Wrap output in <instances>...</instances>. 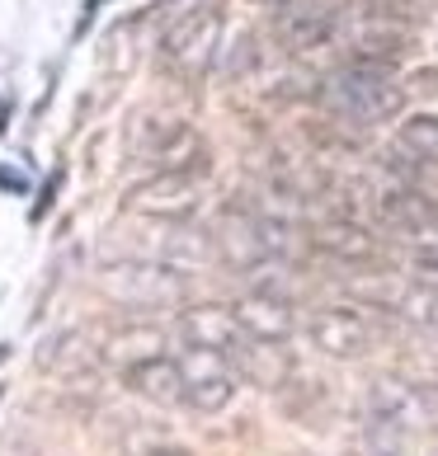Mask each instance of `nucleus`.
Masks as SVG:
<instances>
[{
  "label": "nucleus",
  "mask_w": 438,
  "mask_h": 456,
  "mask_svg": "<svg viewBox=\"0 0 438 456\" xmlns=\"http://www.w3.org/2000/svg\"><path fill=\"white\" fill-rule=\"evenodd\" d=\"M326 104L340 118H349V123H386V118L401 113V90L386 80V71L353 61V66L330 76Z\"/></svg>",
  "instance_id": "obj_1"
},
{
  "label": "nucleus",
  "mask_w": 438,
  "mask_h": 456,
  "mask_svg": "<svg viewBox=\"0 0 438 456\" xmlns=\"http://www.w3.org/2000/svg\"><path fill=\"white\" fill-rule=\"evenodd\" d=\"M179 362V377H184V404L198 414H217V410H227L231 395H236V367L222 358V353H212V348H198L189 344L184 348V358Z\"/></svg>",
  "instance_id": "obj_2"
},
{
  "label": "nucleus",
  "mask_w": 438,
  "mask_h": 456,
  "mask_svg": "<svg viewBox=\"0 0 438 456\" xmlns=\"http://www.w3.org/2000/svg\"><path fill=\"white\" fill-rule=\"evenodd\" d=\"M217 43H222V20H217V10L198 5L165 33V61H170V71L194 80V76H203L212 66Z\"/></svg>",
  "instance_id": "obj_3"
},
{
  "label": "nucleus",
  "mask_w": 438,
  "mask_h": 456,
  "mask_svg": "<svg viewBox=\"0 0 438 456\" xmlns=\"http://www.w3.org/2000/svg\"><path fill=\"white\" fill-rule=\"evenodd\" d=\"M307 339L330 358H359L373 344V325L353 306H321L307 320Z\"/></svg>",
  "instance_id": "obj_4"
},
{
  "label": "nucleus",
  "mask_w": 438,
  "mask_h": 456,
  "mask_svg": "<svg viewBox=\"0 0 438 456\" xmlns=\"http://www.w3.org/2000/svg\"><path fill=\"white\" fill-rule=\"evenodd\" d=\"M109 297L128 301V306H161V301L179 297V278L170 268H151V264H113L104 268Z\"/></svg>",
  "instance_id": "obj_5"
},
{
  "label": "nucleus",
  "mask_w": 438,
  "mask_h": 456,
  "mask_svg": "<svg viewBox=\"0 0 438 456\" xmlns=\"http://www.w3.org/2000/svg\"><path fill=\"white\" fill-rule=\"evenodd\" d=\"M231 320H236V330H241L250 344H283V339L293 334L288 301H278V297H269V292L241 297V301L231 306Z\"/></svg>",
  "instance_id": "obj_6"
},
{
  "label": "nucleus",
  "mask_w": 438,
  "mask_h": 456,
  "mask_svg": "<svg viewBox=\"0 0 438 456\" xmlns=\"http://www.w3.org/2000/svg\"><path fill=\"white\" fill-rule=\"evenodd\" d=\"M123 386L132 395H142L151 404H179L184 400V377L175 358H161V353H146V358L123 367Z\"/></svg>",
  "instance_id": "obj_7"
},
{
  "label": "nucleus",
  "mask_w": 438,
  "mask_h": 456,
  "mask_svg": "<svg viewBox=\"0 0 438 456\" xmlns=\"http://www.w3.org/2000/svg\"><path fill=\"white\" fill-rule=\"evenodd\" d=\"M132 208L146 216H184L194 208V179L184 170H161L142 189H132Z\"/></svg>",
  "instance_id": "obj_8"
},
{
  "label": "nucleus",
  "mask_w": 438,
  "mask_h": 456,
  "mask_svg": "<svg viewBox=\"0 0 438 456\" xmlns=\"http://www.w3.org/2000/svg\"><path fill=\"white\" fill-rule=\"evenodd\" d=\"M179 325H184V339L189 344L212 348V353H222V358H231V353L245 344V334L236 330L231 311H222V306H194V311H184Z\"/></svg>",
  "instance_id": "obj_9"
},
{
  "label": "nucleus",
  "mask_w": 438,
  "mask_h": 456,
  "mask_svg": "<svg viewBox=\"0 0 438 456\" xmlns=\"http://www.w3.org/2000/svg\"><path fill=\"white\" fill-rule=\"evenodd\" d=\"M330 33H335V10L330 5H302L283 20V38H288V47H297V53L321 47Z\"/></svg>",
  "instance_id": "obj_10"
},
{
  "label": "nucleus",
  "mask_w": 438,
  "mask_h": 456,
  "mask_svg": "<svg viewBox=\"0 0 438 456\" xmlns=\"http://www.w3.org/2000/svg\"><path fill=\"white\" fill-rule=\"evenodd\" d=\"M316 245H321L326 255H335V259H349V264H363V259L377 255V240H373V235H368L363 226H349V222L326 226L321 235H316Z\"/></svg>",
  "instance_id": "obj_11"
},
{
  "label": "nucleus",
  "mask_w": 438,
  "mask_h": 456,
  "mask_svg": "<svg viewBox=\"0 0 438 456\" xmlns=\"http://www.w3.org/2000/svg\"><path fill=\"white\" fill-rule=\"evenodd\" d=\"M401 146L415 160H434L438 165V113H415L401 123Z\"/></svg>",
  "instance_id": "obj_12"
},
{
  "label": "nucleus",
  "mask_w": 438,
  "mask_h": 456,
  "mask_svg": "<svg viewBox=\"0 0 438 456\" xmlns=\"http://www.w3.org/2000/svg\"><path fill=\"white\" fill-rule=\"evenodd\" d=\"M170 259L184 264V268H194V264L208 259V245L198 240V235H189V240H175V245H170Z\"/></svg>",
  "instance_id": "obj_13"
},
{
  "label": "nucleus",
  "mask_w": 438,
  "mask_h": 456,
  "mask_svg": "<svg viewBox=\"0 0 438 456\" xmlns=\"http://www.w3.org/2000/svg\"><path fill=\"white\" fill-rule=\"evenodd\" d=\"M415 268H419V278H429V282H438V249H419L415 255Z\"/></svg>",
  "instance_id": "obj_14"
}]
</instances>
